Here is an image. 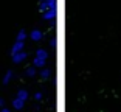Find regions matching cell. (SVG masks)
<instances>
[{
	"mask_svg": "<svg viewBox=\"0 0 121 112\" xmlns=\"http://www.w3.org/2000/svg\"><path fill=\"white\" fill-rule=\"evenodd\" d=\"M56 8V0H50V2H39V9L42 11H47V9H53Z\"/></svg>",
	"mask_w": 121,
	"mask_h": 112,
	"instance_id": "1",
	"label": "cell"
},
{
	"mask_svg": "<svg viewBox=\"0 0 121 112\" xmlns=\"http://www.w3.org/2000/svg\"><path fill=\"white\" fill-rule=\"evenodd\" d=\"M25 59H26V53L23 50L16 53V54H13V62H14V64H20V62H23Z\"/></svg>",
	"mask_w": 121,
	"mask_h": 112,
	"instance_id": "2",
	"label": "cell"
},
{
	"mask_svg": "<svg viewBox=\"0 0 121 112\" xmlns=\"http://www.w3.org/2000/svg\"><path fill=\"white\" fill-rule=\"evenodd\" d=\"M42 16H43V19H45V20H53V19L56 17V8H53V9H47V11H43V13H42Z\"/></svg>",
	"mask_w": 121,
	"mask_h": 112,
	"instance_id": "3",
	"label": "cell"
},
{
	"mask_svg": "<svg viewBox=\"0 0 121 112\" xmlns=\"http://www.w3.org/2000/svg\"><path fill=\"white\" fill-rule=\"evenodd\" d=\"M23 45H25V42H20V40H16V44L13 45V48H11V56L16 53H19V51L23 50Z\"/></svg>",
	"mask_w": 121,
	"mask_h": 112,
	"instance_id": "4",
	"label": "cell"
},
{
	"mask_svg": "<svg viewBox=\"0 0 121 112\" xmlns=\"http://www.w3.org/2000/svg\"><path fill=\"white\" fill-rule=\"evenodd\" d=\"M23 106H25V101H23V100H20V98H17V97L13 100V108H14L16 111H22Z\"/></svg>",
	"mask_w": 121,
	"mask_h": 112,
	"instance_id": "5",
	"label": "cell"
},
{
	"mask_svg": "<svg viewBox=\"0 0 121 112\" xmlns=\"http://www.w3.org/2000/svg\"><path fill=\"white\" fill-rule=\"evenodd\" d=\"M42 31L40 30H33L31 33H30V37H31V40H40L42 39Z\"/></svg>",
	"mask_w": 121,
	"mask_h": 112,
	"instance_id": "6",
	"label": "cell"
},
{
	"mask_svg": "<svg viewBox=\"0 0 121 112\" xmlns=\"http://www.w3.org/2000/svg\"><path fill=\"white\" fill-rule=\"evenodd\" d=\"M36 58H40V59H45L47 61V58H48V51L43 50V48H39V50L36 51Z\"/></svg>",
	"mask_w": 121,
	"mask_h": 112,
	"instance_id": "7",
	"label": "cell"
},
{
	"mask_svg": "<svg viewBox=\"0 0 121 112\" xmlns=\"http://www.w3.org/2000/svg\"><path fill=\"white\" fill-rule=\"evenodd\" d=\"M17 98H20V100L26 101V100H28V92H26L25 89H20V90L17 92Z\"/></svg>",
	"mask_w": 121,
	"mask_h": 112,
	"instance_id": "8",
	"label": "cell"
},
{
	"mask_svg": "<svg viewBox=\"0 0 121 112\" xmlns=\"http://www.w3.org/2000/svg\"><path fill=\"white\" fill-rule=\"evenodd\" d=\"M26 39V31H23V30H20V31L17 33V37H16V40H20V42H25Z\"/></svg>",
	"mask_w": 121,
	"mask_h": 112,
	"instance_id": "9",
	"label": "cell"
},
{
	"mask_svg": "<svg viewBox=\"0 0 121 112\" xmlns=\"http://www.w3.org/2000/svg\"><path fill=\"white\" fill-rule=\"evenodd\" d=\"M11 78H13V72H11V70H8V72L5 73V76H3V81H2V83H3L5 86H6V84L11 81Z\"/></svg>",
	"mask_w": 121,
	"mask_h": 112,
	"instance_id": "10",
	"label": "cell"
},
{
	"mask_svg": "<svg viewBox=\"0 0 121 112\" xmlns=\"http://www.w3.org/2000/svg\"><path fill=\"white\" fill-rule=\"evenodd\" d=\"M45 59H40V58H34V67H43L45 65Z\"/></svg>",
	"mask_w": 121,
	"mask_h": 112,
	"instance_id": "11",
	"label": "cell"
},
{
	"mask_svg": "<svg viewBox=\"0 0 121 112\" xmlns=\"http://www.w3.org/2000/svg\"><path fill=\"white\" fill-rule=\"evenodd\" d=\"M48 76H50V70L48 69H42L40 70V78H42V80H47Z\"/></svg>",
	"mask_w": 121,
	"mask_h": 112,
	"instance_id": "12",
	"label": "cell"
},
{
	"mask_svg": "<svg viewBox=\"0 0 121 112\" xmlns=\"http://www.w3.org/2000/svg\"><path fill=\"white\" fill-rule=\"evenodd\" d=\"M34 75H36V67H28V69H26V76L33 78Z\"/></svg>",
	"mask_w": 121,
	"mask_h": 112,
	"instance_id": "13",
	"label": "cell"
},
{
	"mask_svg": "<svg viewBox=\"0 0 121 112\" xmlns=\"http://www.w3.org/2000/svg\"><path fill=\"white\" fill-rule=\"evenodd\" d=\"M42 98H43L42 92H36V94H34V100H36V101H40Z\"/></svg>",
	"mask_w": 121,
	"mask_h": 112,
	"instance_id": "14",
	"label": "cell"
},
{
	"mask_svg": "<svg viewBox=\"0 0 121 112\" xmlns=\"http://www.w3.org/2000/svg\"><path fill=\"white\" fill-rule=\"evenodd\" d=\"M0 112H11V111L8 108H2V109H0Z\"/></svg>",
	"mask_w": 121,
	"mask_h": 112,
	"instance_id": "15",
	"label": "cell"
},
{
	"mask_svg": "<svg viewBox=\"0 0 121 112\" xmlns=\"http://www.w3.org/2000/svg\"><path fill=\"white\" fill-rule=\"evenodd\" d=\"M3 104H5V101H3V98H0V109L3 108Z\"/></svg>",
	"mask_w": 121,
	"mask_h": 112,
	"instance_id": "16",
	"label": "cell"
}]
</instances>
